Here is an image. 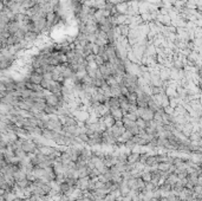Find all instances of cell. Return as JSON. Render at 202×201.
Masks as SVG:
<instances>
[{"label": "cell", "mask_w": 202, "mask_h": 201, "mask_svg": "<svg viewBox=\"0 0 202 201\" xmlns=\"http://www.w3.org/2000/svg\"><path fill=\"white\" fill-rule=\"evenodd\" d=\"M101 137H102V145H105V147H114L117 143V140L111 135L109 129H106L104 133H102Z\"/></svg>", "instance_id": "1"}, {"label": "cell", "mask_w": 202, "mask_h": 201, "mask_svg": "<svg viewBox=\"0 0 202 201\" xmlns=\"http://www.w3.org/2000/svg\"><path fill=\"white\" fill-rule=\"evenodd\" d=\"M109 130H110V133H111V135H112L115 138H117V137H119V136L125 131V128H124L122 121H116L115 124H114L111 128H109Z\"/></svg>", "instance_id": "2"}, {"label": "cell", "mask_w": 202, "mask_h": 201, "mask_svg": "<svg viewBox=\"0 0 202 201\" xmlns=\"http://www.w3.org/2000/svg\"><path fill=\"white\" fill-rule=\"evenodd\" d=\"M85 145H89V147H99L102 145V137L99 133H94L89 135V138L85 143Z\"/></svg>", "instance_id": "3"}, {"label": "cell", "mask_w": 202, "mask_h": 201, "mask_svg": "<svg viewBox=\"0 0 202 201\" xmlns=\"http://www.w3.org/2000/svg\"><path fill=\"white\" fill-rule=\"evenodd\" d=\"M137 116L146 122V121L153 120L154 111L150 110L149 108H138V106H137Z\"/></svg>", "instance_id": "4"}, {"label": "cell", "mask_w": 202, "mask_h": 201, "mask_svg": "<svg viewBox=\"0 0 202 201\" xmlns=\"http://www.w3.org/2000/svg\"><path fill=\"white\" fill-rule=\"evenodd\" d=\"M46 129L53 130L56 133H62L63 124H62L59 118H57V120H47V128H46Z\"/></svg>", "instance_id": "5"}, {"label": "cell", "mask_w": 202, "mask_h": 201, "mask_svg": "<svg viewBox=\"0 0 202 201\" xmlns=\"http://www.w3.org/2000/svg\"><path fill=\"white\" fill-rule=\"evenodd\" d=\"M22 149H23L26 154H33L34 150L37 149V144L33 142V140H23Z\"/></svg>", "instance_id": "6"}, {"label": "cell", "mask_w": 202, "mask_h": 201, "mask_svg": "<svg viewBox=\"0 0 202 201\" xmlns=\"http://www.w3.org/2000/svg\"><path fill=\"white\" fill-rule=\"evenodd\" d=\"M59 120H60L62 124L63 125H66V127H77L78 125V121L73 117L71 114L65 115V116H62V117H59Z\"/></svg>", "instance_id": "7"}, {"label": "cell", "mask_w": 202, "mask_h": 201, "mask_svg": "<svg viewBox=\"0 0 202 201\" xmlns=\"http://www.w3.org/2000/svg\"><path fill=\"white\" fill-rule=\"evenodd\" d=\"M116 163H117V159H116V156H114L111 153L104 154V156H103V164H104L105 167L110 168V167L115 166Z\"/></svg>", "instance_id": "8"}, {"label": "cell", "mask_w": 202, "mask_h": 201, "mask_svg": "<svg viewBox=\"0 0 202 201\" xmlns=\"http://www.w3.org/2000/svg\"><path fill=\"white\" fill-rule=\"evenodd\" d=\"M62 89H63V83L56 82V81H51L50 86H49V91L54 95H60L62 94Z\"/></svg>", "instance_id": "9"}, {"label": "cell", "mask_w": 202, "mask_h": 201, "mask_svg": "<svg viewBox=\"0 0 202 201\" xmlns=\"http://www.w3.org/2000/svg\"><path fill=\"white\" fill-rule=\"evenodd\" d=\"M109 113H110V115L112 116V118L115 121H122V118L124 116V113L119 108H110Z\"/></svg>", "instance_id": "10"}, {"label": "cell", "mask_w": 202, "mask_h": 201, "mask_svg": "<svg viewBox=\"0 0 202 201\" xmlns=\"http://www.w3.org/2000/svg\"><path fill=\"white\" fill-rule=\"evenodd\" d=\"M89 181H90V177H89V176L77 179L76 188H78V189H81V191H86V189H87V185H89Z\"/></svg>", "instance_id": "11"}, {"label": "cell", "mask_w": 202, "mask_h": 201, "mask_svg": "<svg viewBox=\"0 0 202 201\" xmlns=\"http://www.w3.org/2000/svg\"><path fill=\"white\" fill-rule=\"evenodd\" d=\"M101 120L103 121V123L105 124V127L108 128V129H109V128H111V127L115 124V122H116V121L112 118V116L110 115V113H106L104 116L101 117Z\"/></svg>", "instance_id": "12"}, {"label": "cell", "mask_w": 202, "mask_h": 201, "mask_svg": "<svg viewBox=\"0 0 202 201\" xmlns=\"http://www.w3.org/2000/svg\"><path fill=\"white\" fill-rule=\"evenodd\" d=\"M42 79H43V75L38 74V72H35V71L34 72H31V75L28 77V82L34 83V84H40Z\"/></svg>", "instance_id": "13"}, {"label": "cell", "mask_w": 202, "mask_h": 201, "mask_svg": "<svg viewBox=\"0 0 202 201\" xmlns=\"http://www.w3.org/2000/svg\"><path fill=\"white\" fill-rule=\"evenodd\" d=\"M118 191H119V193H121V195L122 196H125V195H128V193L130 192V188L128 187V184H126V181H122L121 184L118 185Z\"/></svg>", "instance_id": "14"}, {"label": "cell", "mask_w": 202, "mask_h": 201, "mask_svg": "<svg viewBox=\"0 0 202 201\" xmlns=\"http://www.w3.org/2000/svg\"><path fill=\"white\" fill-rule=\"evenodd\" d=\"M145 166L146 167H155V168H157V161H156V154L155 155H149L148 156V159L145 160Z\"/></svg>", "instance_id": "15"}, {"label": "cell", "mask_w": 202, "mask_h": 201, "mask_svg": "<svg viewBox=\"0 0 202 201\" xmlns=\"http://www.w3.org/2000/svg\"><path fill=\"white\" fill-rule=\"evenodd\" d=\"M140 160V154L137 153H130L129 155H128L126 157V163H129V164H135L137 163Z\"/></svg>", "instance_id": "16"}, {"label": "cell", "mask_w": 202, "mask_h": 201, "mask_svg": "<svg viewBox=\"0 0 202 201\" xmlns=\"http://www.w3.org/2000/svg\"><path fill=\"white\" fill-rule=\"evenodd\" d=\"M177 180H178L177 175H176L175 173H171V174L168 175V177H167L166 180H164V182H166V184H168L169 186H173V185H175L176 182H177Z\"/></svg>", "instance_id": "17"}, {"label": "cell", "mask_w": 202, "mask_h": 201, "mask_svg": "<svg viewBox=\"0 0 202 201\" xmlns=\"http://www.w3.org/2000/svg\"><path fill=\"white\" fill-rule=\"evenodd\" d=\"M126 184H128V187L130 188V191H137L138 187H137V179L136 177H131L126 181Z\"/></svg>", "instance_id": "18"}, {"label": "cell", "mask_w": 202, "mask_h": 201, "mask_svg": "<svg viewBox=\"0 0 202 201\" xmlns=\"http://www.w3.org/2000/svg\"><path fill=\"white\" fill-rule=\"evenodd\" d=\"M54 135H56V131L50 130V129H44V130H43V133H42V136H44L45 138L51 140V141H53Z\"/></svg>", "instance_id": "19"}, {"label": "cell", "mask_w": 202, "mask_h": 201, "mask_svg": "<svg viewBox=\"0 0 202 201\" xmlns=\"http://www.w3.org/2000/svg\"><path fill=\"white\" fill-rule=\"evenodd\" d=\"M126 101L129 104H136V99H137V94L136 93H129L125 96Z\"/></svg>", "instance_id": "20"}, {"label": "cell", "mask_w": 202, "mask_h": 201, "mask_svg": "<svg viewBox=\"0 0 202 201\" xmlns=\"http://www.w3.org/2000/svg\"><path fill=\"white\" fill-rule=\"evenodd\" d=\"M44 113L46 115H51V114H57V108L56 106H52V105H47L44 108Z\"/></svg>", "instance_id": "21"}, {"label": "cell", "mask_w": 202, "mask_h": 201, "mask_svg": "<svg viewBox=\"0 0 202 201\" xmlns=\"http://www.w3.org/2000/svg\"><path fill=\"white\" fill-rule=\"evenodd\" d=\"M169 167H170V164L168 162H162V163L157 164V169L161 170V172H168Z\"/></svg>", "instance_id": "22"}, {"label": "cell", "mask_w": 202, "mask_h": 201, "mask_svg": "<svg viewBox=\"0 0 202 201\" xmlns=\"http://www.w3.org/2000/svg\"><path fill=\"white\" fill-rule=\"evenodd\" d=\"M141 179H142L144 182H149V181L151 180V174H150V172L143 170L142 174H141Z\"/></svg>", "instance_id": "23"}, {"label": "cell", "mask_w": 202, "mask_h": 201, "mask_svg": "<svg viewBox=\"0 0 202 201\" xmlns=\"http://www.w3.org/2000/svg\"><path fill=\"white\" fill-rule=\"evenodd\" d=\"M167 154H156V161L157 163H162V162H167Z\"/></svg>", "instance_id": "24"}, {"label": "cell", "mask_w": 202, "mask_h": 201, "mask_svg": "<svg viewBox=\"0 0 202 201\" xmlns=\"http://www.w3.org/2000/svg\"><path fill=\"white\" fill-rule=\"evenodd\" d=\"M65 182H66L67 185L72 186V187H76L77 179H76V177H65Z\"/></svg>", "instance_id": "25"}, {"label": "cell", "mask_w": 202, "mask_h": 201, "mask_svg": "<svg viewBox=\"0 0 202 201\" xmlns=\"http://www.w3.org/2000/svg\"><path fill=\"white\" fill-rule=\"evenodd\" d=\"M124 117L128 118V120H130V121H136L138 118L137 114H134V113H126V114H124Z\"/></svg>", "instance_id": "26"}, {"label": "cell", "mask_w": 202, "mask_h": 201, "mask_svg": "<svg viewBox=\"0 0 202 201\" xmlns=\"http://www.w3.org/2000/svg\"><path fill=\"white\" fill-rule=\"evenodd\" d=\"M135 122H136V125L138 127V129H145V121L144 120H142V118L138 117Z\"/></svg>", "instance_id": "27"}, {"label": "cell", "mask_w": 202, "mask_h": 201, "mask_svg": "<svg viewBox=\"0 0 202 201\" xmlns=\"http://www.w3.org/2000/svg\"><path fill=\"white\" fill-rule=\"evenodd\" d=\"M50 83H51V81H46V79H42V82H40V86H42V89L43 90H47L49 89V86H50Z\"/></svg>", "instance_id": "28"}, {"label": "cell", "mask_w": 202, "mask_h": 201, "mask_svg": "<svg viewBox=\"0 0 202 201\" xmlns=\"http://www.w3.org/2000/svg\"><path fill=\"white\" fill-rule=\"evenodd\" d=\"M95 64L97 65V66H99V65H102V64H104L105 62L103 61V58L101 57V56H98V54H95Z\"/></svg>", "instance_id": "29"}, {"label": "cell", "mask_w": 202, "mask_h": 201, "mask_svg": "<svg viewBox=\"0 0 202 201\" xmlns=\"http://www.w3.org/2000/svg\"><path fill=\"white\" fill-rule=\"evenodd\" d=\"M148 156H149V154L148 153H144V154H140V160H138V162H141V163H145V160L148 159Z\"/></svg>", "instance_id": "30"}, {"label": "cell", "mask_w": 202, "mask_h": 201, "mask_svg": "<svg viewBox=\"0 0 202 201\" xmlns=\"http://www.w3.org/2000/svg\"><path fill=\"white\" fill-rule=\"evenodd\" d=\"M77 137H78V138H79V140H81V141H82L84 144L86 143V141H87V138H89V136H87L86 134H79Z\"/></svg>", "instance_id": "31"}, {"label": "cell", "mask_w": 202, "mask_h": 201, "mask_svg": "<svg viewBox=\"0 0 202 201\" xmlns=\"http://www.w3.org/2000/svg\"><path fill=\"white\" fill-rule=\"evenodd\" d=\"M131 201H143V199H142V194H141V193L135 194V195L131 198Z\"/></svg>", "instance_id": "32"}, {"label": "cell", "mask_w": 202, "mask_h": 201, "mask_svg": "<svg viewBox=\"0 0 202 201\" xmlns=\"http://www.w3.org/2000/svg\"><path fill=\"white\" fill-rule=\"evenodd\" d=\"M118 200H119V201H131V196H129V195L121 196V198H119Z\"/></svg>", "instance_id": "33"}, {"label": "cell", "mask_w": 202, "mask_h": 201, "mask_svg": "<svg viewBox=\"0 0 202 201\" xmlns=\"http://www.w3.org/2000/svg\"><path fill=\"white\" fill-rule=\"evenodd\" d=\"M43 78L46 79V81H52V75H51V72H50V74H44V75H43Z\"/></svg>", "instance_id": "34"}, {"label": "cell", "mask_w": 202, "mask_h": 201, "mask_svg": "<svg viewBox=\"0 0 202 201\" xmlns=\"http://www.w3.org/2000/svg\"><path fill=\"white\" fill-rule=\"evenodd\" d=\"M75 201H91V200L87 199V198H85V196H82V198H78V199L75 200Z\"/></svg>", "instance_id": "35"}, {"label": "cell", "mask_w": 202, "mask_h": 201, "mask_svg": "<svg viewBox=\"0 0 202 201\" xmlns=\"http://www.w3.org/2000/svg\"><path fill=\"white\" fill-rule=\"evenodd\" d=\"M158 201H169V200L167 199V196H161L158 198Z\"/></svg>", "instance_id": "36"}, {"label": "cell", "mask_w": 202, "mask_h": 201, "mask_svg": "<svg viewBox=\"0 0 202 201\" xmlns=\"http://www.w3.org/2000/svg\"><path fill=\"white\" fill-rule=\"evenodd\" d=\"M4 180V175H3V173H0V182H1Z\"/></svg>", "instance_id": "37"}]
</instances>
